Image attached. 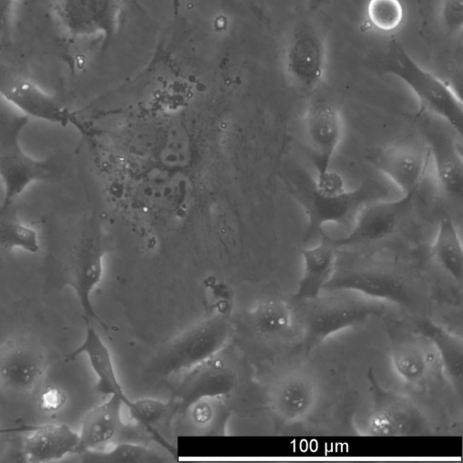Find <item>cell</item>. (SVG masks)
<instances>
[{
	"label": "cell",
	"mask_w": 463,
	"mask_h": 463,
	"mask_svg": "<svg viewBox=\"0 0 463 463\" xmlns=\"http://www.w3.org/2000/svg\"><path fill=\"white\" fill-rule=\"evenodd\" d=\"M423 346L411 340L395 341L391 350V362L395 373L409 384H418L427 376L431 360Z\"/></svg>",
	"instance_id": "obj_26"
},
{
	"label": "cell",
	"mask_w": 463,
	"mask_h": 463,
	"mask_svg": "<svg viewBox=\"0 0 463 463\" xmlns=\"http://www.w3.org/2000/svg\"><path fill=\"white\" fill-rule=\"evenodd\" d=\"M172 2H173L174 14H175V16L176 17L179 14L181 0H172Z\"/></svg>",
	"instance_id": "obj_35"
},
{
	"label": "cell",
	"mask_w": 463,
	"mask_h": 463,
	"mask_svg": "<svg viewBox=\"0 0 463 463\" xmlns=\"http://www.w3.org/2000/svg\"><path fill=\"white\" fill-rule=\"evenodd\" d=\"M123 400L118 395L108 399L83 417L79 433V454L102 451L117 437L123 427Z\"/></svg>",
	"instance_id": "obj_19"
},
{
	"label": "cell",
	"mask_w": 463,
	"mask_h": 463,
	"mask_svg": "<svg viewBox=\"0 0 463 463\" xmlns=\"http://www.w3.org/2000/svg\"><path fill=\"white\" fill-rule=\"evenodd\" d=\"M106 247L98 224L90 221L71 250L63 269L61 283L75 292L84 314V319L95 320L104 329L107 325L96 313L91 293L103 276V259Z\"/></svg>",
	"instance_id": "obj_4"
},
{
	"label": "cell",
	"mask_w": 463,
	"mask_h": 463,
	"mask_svg": "<svg viewBox=\"0 0 463 463\" xmlns=\"http://www.w3.org/2000/svg\"><path fill=\"white\" fill-rule=\"evenodd\" d=\"M105 462L149 463L162 458L146 446L133 442H119L109 450L87 452Z\"/></svg>",
	"instance_id": "obj_31"
},
{
	"label": "cell",
	"mask_w": 463,
	"mask_h": 463,
	"mask_svg": "<svg viewBox=\"0 0 463 463\" xmlns=\"http://www.w3.org/2000/svg\"><path fill=\"white\" fill-rule=\"evenodd\" d=\"M430 159L439 190L448 197L461 199L463 194V157L459 146L443 135H432L429 141Z\"/></svg>",
	"instance_id": "obj_21"
},
{
	"label": "cell",
	"mask_w": 463,
	"mask_h": 463,
	"mask_svg": "<svg viewBox=\"0 0 463 463\" xmlns=\"http://www.w3.org/2000/svg\"><path fill=\"white\" fill-rule=\"evenodd\" d=\"M325 289L349 291L375 300L409 306L412 302L408 283L401 276L382 269L335 270Z\"/></svg>",
	"instance_id": "obj_14"
},
{
	"label": "cell",
	"mask_w": 463,
	"mask_h": 463,
	"mask_svg": "<svg viewBox=\"0 0 463 463\" xmlns=\"http://www.w3.org/2000/svg\"><path fill=\"white\" fill-rule=\"evenodd\" d=\"M250 325L264 337H276L288 333L293 326L291 307L279 298H269L256 304L249 313Z\"/></svg>",
	"instance_id": "obj_25"
},
{
	"label": "cell",
	"mask_w": 463,
	"mask_h": 463,
	"mask_svg": "<svg viewBox=\"0 0 463 463\" xmlns=\"http://www.w3.org/2000/svg\"><path fill=\"white\" fill-rule=\"evenodd\" d=\"M336 249L333 239L323 232L318 243L300 250L303 270L293 297L295 300L317 299L336 270Z\"/></svg>",
	"instance_id": "obj_17"
},
{
	"label": "cell",
	"mask_w": 463,
	"mask_h": 463,
	"mask_svg": "<svg viewBox=\"0 0 463 463\" xmlns=\"http://www.w3.org/2000/svg\"><path fill=\"white\" fill-rule=\"evenodd\" d=\"M0 247L5 250L19 249L35 254L41 248L37 231L18 221L0 222Z\"/></svg>",
	"instance_id": "obj_29"
},
{
	"label": "cell",
	"mask_w": 463,
	"mask_h": 463,
	"mask_svg": "<svg viewBox=\"0 0 463 463\" xmlns=\"http://www.w3.org/2000/svg\"><path fill=\"white\" fill-rule=\"evenodd\" d=\"M47 368L43 349L27 338L0 345V386L16 394H31L41 385Z\"/></svg>",
	"instance_id": "obj_10"
},
{
	"label": "cell",
	"mask_w": 463,
	"mask_h": 463,
	"mask_svg": "<svg viewBox=\"0 0 463 463\" xmlns=\"http://www.w3.org/2000/svg\"><path fill=\"white\" fill-rule=\"evenodd\" d=\"M187 412H190L191 420L195 426L205 434L221 435L229 417V411L222 403L220 398L201 400L194 404Z\"/></svg>",
	"instance_id": "obj_28"
},
{
	"label": "cell",
	"mask_w": 463,
	"mask_h": 463,
	"mask_svg": "<svg viewBox=\"0 0 463 463\" xmlns=\"http://www.w3.org/2000/svg\"><path fill=\"white\" fill-rule=\"evenodd\" d=\"M221 353L182 373L175 391V405L184 416L197 402L222 398L231 393L237 386V370L227 357L221 355Z\"/></svg>",
	"instance_id": "obj_9"
},
{
	"label": "cell",
	"mask_w": 463,
	"mask_h": 463,
	"mask_svg": "<svg viewBox=\"0 0 463 463\" xmlns=\"http://www.w3.org/2000/svg\"><path fill=\"white\" fill-rule=\"evenodd\" d=\"M380 68L408 86L419 102L420 113L439 118L462 137L463 103L449 83L423 68L396 41L387 46Z\"/></svg>",
	"instance_id": "obj_1"
},
{
	"label": "cell",
	"mask_w": 463,
	"mask_h": 463,
	"mask_svg": "<svg viewBox=\"0 0 463 463\" xmlns=\"http://www.w3.org/2000/svg\"><path fill=\"white\" fill-rule=\"evenodd\" d=\"M285 69L298 87L310 90L322 80L326 69L324 38L315 25L300 23L293 30L285 52Z\"/></svg>",
	"instance_id": "obj_11"
},
{
	"label": "cell",
	"mask_w": 463,
	"mask_h": 463,
	"mask_svg": "<svg viewBox=\"0 0 463 463\" xmlns=\"http://www.w3.org/2000/svg\"><path fill=\"white\" fill-rule=\"evenodd\" d=\"M0 97L23 112V115L65 128L84 127L77 112L65 107L57 98L44 91L29 76L14 68L0 65Z\"/></svg>",
	"instance_id": "obj_6"
},
{
	"label": "cell",
	"mask_w": 463,
	"mask_h": 463,
	"mask_svg": "<svg viewBox=\"0 0 463 463\" xmlns=\"http://www.w3.org/2000/svg\"><path fill=\"white\" fill-rule=\"evenodd\" d=\"M439 15L442 25L450 33L461 32L463 26V0H441Z\"/></svg>",
	"instance_id": "obj_32"
},
{
	"label": "cell",
	"mask_w": 463,
	"mask_h": 463,
	"mask_svg": "<svg viewBox=\"0 0 463 463\" xmlns=\"http://www.w3.org/2000/svg\"><path fill=\"white\" fill-rule=\"evenodd\" d=\"M312 7H318L326 3V0H309Z\"/></svg>",
	"instance_id": "obj_36"
},
{
	"label": "cell",
	"mask_w": 463,
	"mask_h": 463,
	"mask_svg": "<svg viewBox=\"0 0 463 463\" xmlns=\"http://www.w3.org/2000/svg\"><path fill=\"white\" fill-rule=\"evenodd\" d=\"M15 0H0V44L9 35Z\"/></svg>",
	"instance_id": "obj_34"
},
{
	"label": "cell",
	"mask_w": 463,
	"mask_h": 463,
	"mask_svg": "<svg viewBox=\"0 0 463 463\" xmlns=\"http://www.w3.org/2000/svg\"><path fill=\"white\" fill-rule=\"evenodd\" d=\"M420 333L431 343L438 353L445 375L456 387L463 375V340L430 320L418 324Z\"/></svg>",
	"instance_id": "obj_23"
},
{
	"label": "cell",
	"mask_w": 463,
	"mask_h": 463,
	"mask_svg": "<svg viewBox=\"0 0 463 463\" xmlns=\"http://www.w3.org/2000/svg\"><path fill=\"white\" fill-rule=\"evenodd\" d=\"M304 130L314 156L316 176H321L331 170L342 137V118L336 104L324 98L312 100L304 115Z\"/></svg>",
	"instance_id": "obj_13"
},
{
	"label": "cell",
	"mask_w": 463,
	"mask_h": 463,
	"mask_svg": "<svg viewBox=\"0 0 463 463\" xmlns=\"http://www.w3.org/2000/svg\"><path fill=\"white\" fill-rule=\"evenodd\" d=\"M85 323L84 338L80 345L68 355L67 359L73 361L77 356L84 354L97 377L94 390L105 396L118 395L125 404L129 398L118 380L111 353L92 326L91 321L85 319Z\"/></svg>",
	"instance_id": "obj_20"
},
{
	"label": "cell",
	"mask_w": 463,
	"mask_h": 463,
	"mask_svg": "<svg viewBox=\"0 0 463 463\" xmlns=\"http://www.w3.org/2000/svg\"><path fill=\"white\" fill-rule=\"evenodd\" d=\"M386 194L387 190L372 180L355 189H346L335 194H321L311 185L304 195L298 196L307 215L304 239L322 233L326 224L346 222L367 203L384 198Z\"/></svg>",
	"instance_id": "obj_7"
},
{
	"label": "cell",
	"mask_w": 463,
	"mask_h": 463,
	"mask_svg": "<svg viewBox=\"0 0 463 463\" xmlns=\"http://www.w3.org/2000/svg\"><path fill=\"white\" fill-rule=\"evenodd\" d=\"M65 392L56 386L45 387L39 397V405L46 412L59 411L66 403Z\"/></svg>",
	"instance_id": "obj_33"
},
{
	"label": "cell",
	"mask_w": 463,
	"mask_h": 463,
	"mask_svg": "<svg viewBox=\"0 0 463 463\" xmlns=\"http://www.w3.org/2000/svg\"><path fill=\"white\" fill-rule=\"evenodd\" d=\"M366 15L374 29L382 33H391L402 24L404 8L400 0H369Z\"/></svg>",
	"instance_id": "obj_30"
},
{
	"label": "cell",
	"mask_w": 463,
	"mask_h": 463,
	"mask_svg": "<svg viewBox=\"0 0 463 463\" xmlns=\"http://www.w3.org/2000/svg\"><path fill=\"white\" fill-rule=\"evenodd\" d=\"M368 378L372 408L365 425V435L401 437L427 432L425 417L411 399L383 388L371 373Z\"/></svg>",
	"instance_id": "obj_8"
},
{
	"label": "cell",
	"mask_w": 463,
	"mask_h": 463,
	"mask_svg": "<svg viewBox=\"0 0 463 463\" xmlns=\"http://www.w3.org/2000/svg\"><path fill=\"white\" fill-rule=\"evenodd\" d=\"M385 310L369 298L335 297L317 303L304 322L303 345L308 353L335 333L358 326Z\"/></svg>",
	"instance_id": "obj_5"
},
{
	"label": "cell",
	"mask_w": 463,
	"mask_h": 463,
	"mask_svg": "<svg viewBox=\"0 0 463 463\" xmlns=\"http://www.w3.org/2000/svg\"><path fill=\"white\" fill-rule=\"evenodd\" d=\"M29 118L22 115L0 116V181L4 188L0 216L31 184L50 180L56 172L49 159H38L26 154L20 136Z\"/></svg>",
	"instance_id": "obj_2"
},
{
	"label": "cell",
	"mask_w": 463,
	"mask_h": 463,
	"mask_svg": "<svg viewBox=\"0 0 463 463\" xmlns=\"http://www.w3.org/2000/svg\"><path fill=\"white\" fill-rule=\"evenodd\" d=\"M27 430L31 433L24 438L23 451L29 462H50L79 454V433L65 423H47Z\"/></svg>",
	"instance_id": "obj_18"
},
{
	"label": "cell",
	"mask_w": 463,
	"mask_h": 463,
	"mask_svg": "<svg viewBox=\"0 0 463 463\" xmlns=\"http://www.w3.org/2000/svg\"><path fill=\"white\" fill-rule=\"evenodd\" d=\"M430 250L440 268L460 282L463 277V247L457 226L449 216L439 221Z\"/></svg>",
	"instance_id": "obj_24"
},
{
	"label": "cell",
	"mask_w": 463,
	"mask_h": 463,
	"mask_svg": "<svg viewBox=\"0 0 463 463\" xmlns=\"http://www.w3.org/2000/svg\"><path fill=\"white\" fill-rule=\"evenodd\" d=\"M124 405L127 407L131 418L137 424L152 434L173 455H175V448L167 443L156 429L171 412L172 404L170 402L154 398H140L137 400H131L129 398Z\"/></svg>",
	"instance_id": "obj_27"
},
{
	"label": "cell",
	"mask_w": 463,
	"mask_h": 463,
	"mask_svg": "<svg viewBox=\"0 0 463 463\" xmlns=\"http://www.w3.org/2000/svg\"><path fill=\"white\" fill-rule=\"evenodd\" d=\"M366 156L369 164L389 178L402 194L417 192L430 161L429 148L422 151L408 146L376 148Z\"/></svg>",
	"instance_id": "obj_16"
},
{
	"label": "cell",
	"mask_w": 463,
	"mask_h": 463,
	"mask_svg": "<svg viewBox=\"0 0 463 463\" xmlns=\"http://www.w3.org/2000/svg\"><path fill=\"white\" fill-rule=\"evenodd\" d=\"M232 334L225 313L216 312L174 337L156 358V369L166 376L182 374L221 353Z\"/></svg>",
	"instance_id": "obj_3"
},
{
	"label": "cell",
	"mask_w": 463,
	"mask_h": 463,
	"mask_svg": "<svg viewBox=\"0 0 463 463\" xmlns=\"http://www.w3.org/2000/svg\"><path fill=\"white\" fill-rule=\"evenodd\" d=\"M318 386L302 371H292L277 379L269 391V405L277 418L286 423L307 419L317 406Z\"/></svg>",
	"instance_id": "obj_15"
},
{
	"label": "cell",
	"mask_w": 463,
	"mask_h": 463,
	"mask_svg": "<svg viewBox=\"0 0 463 463\" xmlns=\"http://www.w3.org/2000/svg\"><path fill=\"white\" fill-rule=\"evenodd\" d=\"M416 193L402 194L400 198L377 199L364 205L354 216L351 230L340 239H333L339 247L373 242L387 238L407 213Z\"/></svg>",
	"instance_id": "obj_12"
},
{
	"label": "cell",
	"mask_w": 463,
	"mask_h": 463,
	"mask_svg": "<svg viewBox=\"0 0 463 463\" xmlns=\"http://www.w3.org/2000/svg\"><path fill=\"white\" fill-rule=\"evenodd\" d=\"M59 26L71 36H82L104 24L106 0H52Z\"/></svg>",
	"instance_id": "obj_22"
}]
</instances>
